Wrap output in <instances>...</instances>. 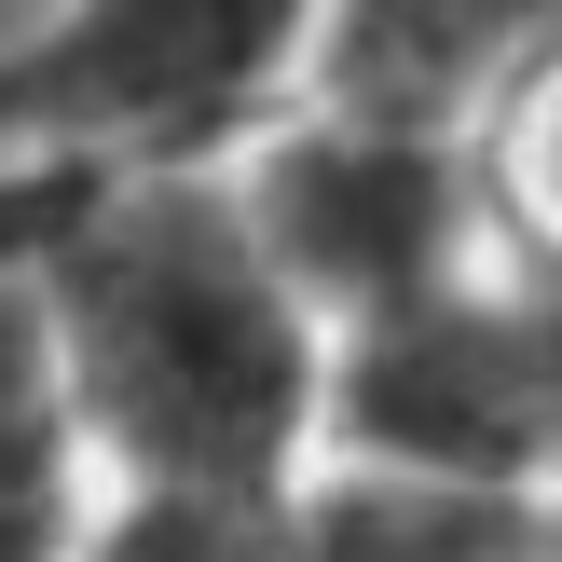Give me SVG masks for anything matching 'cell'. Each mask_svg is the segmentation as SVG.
I'll list each match as a JSON object with an SVG mask.
<instances>
[{
	"label": "cell",
	"mask_w": 562,
	"mask_h": 562,
	"mask_svg": "<svg viewBox=\"0 0 562 562\" xmlns=\"http://www.w3.org/2000/svg\"><path fill=\"white\" fill-rule=\"evenodd\" d=\"M220 192H234L261 274L302 302L316 344H344V329L453 289L467 261H508L494 247V206H481V165L453 137H371V124L289 110V124H261L220 165Z\"/></svg>",
	"instance_id": "4"
},
{
	"label": "cell",
	"mask_w": 562,
	"mask_h": 562,
	"mask_svg": "<svg viewBox=\"0 0 562 562\" xmlns=\"http://www.w3.org/2000/svg\"><path fill=\"white\" fill-rule=\"evenodd\" d=\"M261 562H562L549 494H426L371 467H302Z\"/></svg>",
	"instance_id": "6"
},
{
	"label": "cell",
	"mask_w": 562,
	"mask_h": 562,
	"mask_svg": "<svg viewBox=\"0 0 562 562\" xmlns=\"http://www.w3.org/2000/svg\"><path fill=\"white\" fill-rule=\"evenodd\" d=\"M69 536H82V453L55 412L42 329H27V289L0 261V562H69Z\"/></svg>",
	"instance_id": "7"
},
{
	"label": "cell",
	"mask_w": 562,
	"mask_h": 562,
	"mask_svg": "<svg viewBox=\"0 0 562 562\" xmlns=\"http://www.w3.org/2000/svg\"><path fill=\"white\" fill-rule=\"evenodd\" d=\"M316 0H27L0 42V137L27 165L137 179V165H234L289 124Z\"/></svg>",
	"instance_id": "2"
},
{
	"label": "cell",
	"mask_w": 562,
	"mask_h": 562,
	"mask_svg": "<svg viewBox=\"0 0 562 562\" xmlns=\"http://www.w3.org/2000/svg\"><path fill=\"white\" fill-rule=\"evenodd\" d=\"M42 329L55 412L82 467H124V494H274L316 467V329L261 274L220 165H137L82 179L69 220L14 261Z\"/></svg>",
	"instance_id": "1"
},
{
	"label": "cell",
	"mask_w": 562,
	"mask_h": 562,
	"mask_svg": "<svg viewBox=\"0 0 562 562\" xmlns=\"http://www.w3.org/2000/svg\"><path fill=\"white\" fill-rule=\"evenodd\" d=\"M69 192H82V165H14V179H0V261H27V247L69 220Z\"/></svg>",
	"instance_id": "9"
},
{
	"label": "cell",
	"mask_w": 562,
	"mask_h": 562,
	"mask_svg": "<svg viewBox=\"0 0 562 562\" xmlns=\"http://www.w3.org/2000/svg\"><path fill=\"white\" fill-rule=\"evenodd\" d=\"M316 453L426 494H549L562 316L536 261H467L453 289L344 329L316 357Z\"/></svg>",
	"instance_id": "3"
},
{
	"label": "cell",
	"mask_w": 562,
	"mask_h": 562,
	"mask_svg": "<svg viewBox=\"0 0 562 562\" xmlns=\"http://www.w3.org/2000/svg\"><path fill=\"white\" fill-rule=\"evenodd\" d=\"M549 69V0H316L302 110L371 137H481V110Z\"/></svg>",
	"instance_id": "5"
},
{
	"label": "cell",
	"mask_w": 562,
	"mask_h": 562,
	"mask_svg": "<svg viewBox=\"0 0 562 562\" xmlns=\"http://www.w3.org/2000/svg\"><path fill=\"white\" fill-rule=\"evenodd\" d=\"M274 508H234V494H124L69 536V562H261Z\"/></svg>",
	"instance_id": "8"
}]
</instances>
